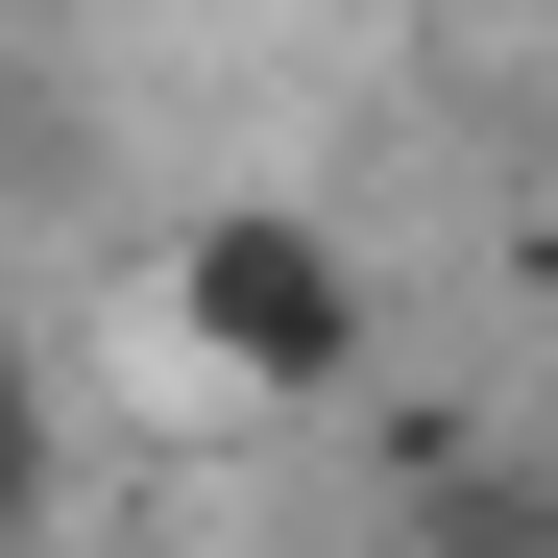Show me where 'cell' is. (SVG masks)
Segmentation results:
<instances>
[{
  "instance_id": "obj_1",
  "label": "cell",
  "mask_w": 558,
  "mask_h": 558,
  "mask_svg": "<svg viewBox=\"0 0 558 558\" xmlns=\"http://www.w3.org/2000/svg\"><path fill=\"white\" fill-rule=\"evenodd\" d=\"M146 316L195 340V389H267V413L364 389V340H389V292H364V243H340V219H292V195H219L195 243L146 267Z\"/></svg>"
},
{
  "instance_id": "obj_2",
  "label": "cell",
  "mask_w": 558,
  "mask_h": 558,
  "mask_svg": "<svg viewBox=\"0 0 558 558\" xmlns=\"http://www.w3.org/2000/svg\"><path fill=\"white\" fill-rule=\"evenodd\" d=\"M49 510H73V437H49V364L0 340V558H49Z\"/></svg>"
},
{
  "instance_id": "obj_3",
  "label": "cell",
  "mask_w": 558,
  "mask_h": 558,
  "mask_svg": "<svg viewBox=\"0 0 558 558\" xmlns=\"http://www.w3.org/2000/svg\"><path fill=\"white\" fill-rule=\"evenodd\" d=\"M486 25H558V0H486Z\"/></svg>"
}]
</instances>
